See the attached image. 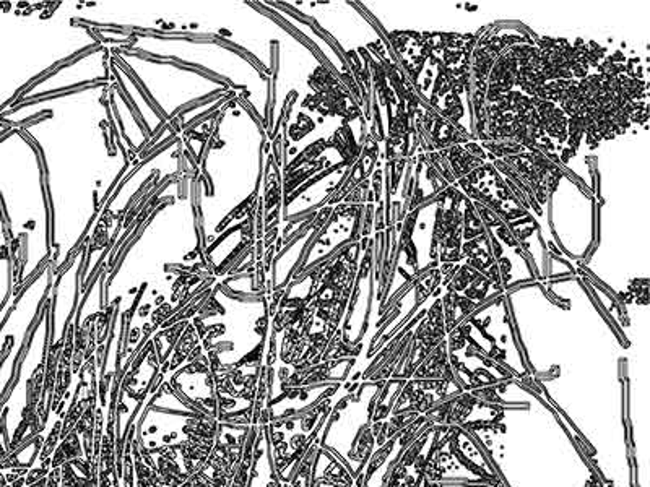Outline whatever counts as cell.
Masks as SVG:
<instances>
[{
	"instance_id": "6da1fadb",
	"label": "cell",
	"mask_w": 650,
	"mask_h": 487,
	"mask_svg": "<svg viewBox=\"0 0 650 487\" xmlns=\"http://www.w3.org/2000/svg\"><path fill=\"white\" fill-rule=\"evenodd\" d=\"M490 163L504 177L505 185L514 193L522 207L538 221L547 214L544 205L558 190L561 179L568 176L561 166L537 149H525L514 156L491 159Z\"/></svg>"
},
{
	"instance_id": "7a4b0ae2",
	"label": "cell",
	"mask_w": 650,
	"mask_h": 487,
	"mask_svg": "<svg viewBox=\"0 0 650 487\" xmlns=\"http://www.w3.org/2000/svg\"><path fill=\"white\" fill-rule=\"evenodd\" d=\"M455 185L471 202L485 205L494 214H498L512 231L522 248L530 236L540 234V221L522 207L514 193L505 185L504 177L490 161L460 179Z\"/></svg>"
},
{
	"instance_id": "3957f363",
	"label": "cell",
	"mask_w": 650,
	"mask_h": 487,
	"mask_svg": "<svg viewBox=\"0 0 650 487\" xmlns=\"http://www.w3.org/2000/svg\"><path fill=\"white\" fill-rule=\"evenodd\" d=\"M441 302L446 331L451 333L460 325L493 299L504 294V287L494 283L480 271L469 265H441Z\"/></svg>"
},
{
	"instance_id": "277c9868",
	"label": "cell",
	"mask_w": 650,
	"mask_h": 487,
	"mask_svg": "<svg viewBox=\"0 0 650 487\" xmlns=\"http://www.w3.org/2000/svg\"><path fill=\"white\" fill-rule=\"evenodd\" d=\"M471 203H474L478 217L481 218L483 224H485L486 234L490 237L493 257L499 268L504 291H509L515 287V270H519V275L522 281H524V285L532 283V281H542L537 263L533 262L529 257V253L522 248L520 242L515 239L512 231L505 226L504 221L499 218L498 214H494L490 208H486L485 205L478 202Z\"/></svg>"
},
{
	"instance_id": "5b68a950",
	"label": "cell",
	"mask_w": 650,
	"mask_h": 487,
	"mask_svg": "<svg viewBox=\"0 0 650 487\" xmlns=\"http://www.w3.org/2000/svg\"><path fill=\"white\" fill-rule=\"evenodd\" d=\"M466 197L457 185H449L431 200L436 207L435 228L430 244V263H462L464 205Z\"/></svg>"
},
{
	"instance_id": "8992f818",
	"label": "cell",
	"mask_w": 650,
	"mask_h": 487,
	"mask_svg": "<svg viewBox=\"0 0 650 487\" xmlns=\"http://www.w3.org/2000/svg\"><path fill=\"white\" fill-rule=\"evenodd\" d=\"M533 33L522 23H491L476 31L470 57L469 93L486 95L488 75L499 55L514 44H533Z\"/></svg>"
},
{
	"instance_id": "52a82bcc",
	"label": "cell",
	"mask_w": 650,
	"mask_h": 487,
	"mask_svg": "<svg viewBox=\"0 0 650 487\" xmlns=\"http://www.w3.org/2000/svg\"><path fill=\"white\" fill-rule=\"evenodd\" d=\"M442 290L441 286L436 287V291L431 294V306L421 319V322L415 326L412 340L408 343V348L403 353V357L397 365L396 372L391 379L410 380L420 364L430 356V354L447 338L446 325H444L442 315V302H441Z\"/></svg>"
},
{
	"instance_id": "ba28073f",
	"label": "cell",
	"mask_w": 650,
	"mask_h": 487,
	"mask_svg": "<svg viewBox=\"0 0 650 487\" xmlns=\"http://www.w3.org/2000/svg\"><path fill=\"white\" fill-rule=\"evenodd\" d=\"M381 151V143L374 140L369 134L366 135L359 156L357 161L353 163V166H349L345 182H343L337 190H333V193L327 198L325 203L329 205V207H337L338 203L343 202V198H345L348 193H352L358 185L363 184L364 181H369L372 173H374L377 168V164H379Z\"/></svg>"
},
{
	"instance_id": "9c48e42d",
	"label": "cell",
	"mask_w": 650,
	"mask_h": 487,
	"mask_svg": "<svg viewBox=\"0 0 650 487\" xmlns=\"http://www.w3.org/2000/svg\"><path fill=\"white\" fill-rule=\"evenodd\" d=\"M413 193L408 205V212H413V210L435 200L439 193L449 187L447 182L437 174V171L427 161L425 153L416 154V156H413Z\"/></svg>"
},
{
	"instance_id": "30bf717a",
	"label": "cell",
	"mask_w": 650,
	"mask_h": 487,
	"mask_svg": "<svg viewBox=\"0 0 650 487\" xmlns=\"http://www.w3.org/2000/svg\"><path fill=\"white\" fill-rule=\"evenodd\" d=\"M444 161H446L449 171L454 176L455 182L474 173L475 169L481 168L488 163V154L480 142H466L460 145H452L444 149H437Z\"/></svg>"
},
{
	"instance_id": "8fae6325",
	"label": "cell",
	"mask_w": 650,
	"mask_h": 487,
	"mask_svg": "<svg viewBox=\"0 0 650 487\" xmlns=\"http://www.w3.org/2000/svg\"><path fill=\"white\" fill-rule=\"evenodd\" d=\"M462 263L475 268L481 275H485L486 278L503 286L499 268L493 257L490 237H488L486 232L474 237V239L462 242Z\"/></svg>"
},
{
	"instance_id": "7c38bea8",
	"label": "cell",
	"mask_w": 650,
	"mask_h": 487,
	"mask_svg": "<svg viewBox=\"0 0 650 487\" xmlns=\"http://www.w3.org/2000/svg\"><path fill=\"white\" fill-rule=\"evenodd\" d=\"M412 379L416 380H444L451 385H459L457 377L454 375L451 359H449L447 338L439 345L430 356H427L420 367L415 370Z\"/></svg>"
},
{
	"instance_id": "4fadbf2b",
	"label": "cell",
	"mask_w": 650,
	"mask_h": 487,
	"mask_svg": "<svg viewBox=\"0 0 650 487\" xmlns=\"http://www.w3.org/2000/svg\"><path fill=\"white\" fill-rule=\"evenodd\" d=\"M7 484H9V483H7V478H5V474H4L2 471H0V487H5Z\"/></svg>"
}]
</instances>
